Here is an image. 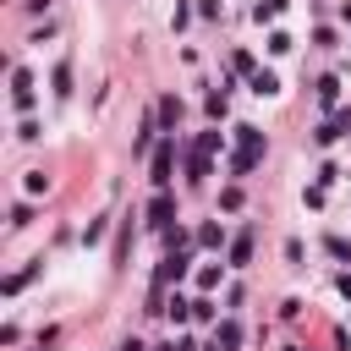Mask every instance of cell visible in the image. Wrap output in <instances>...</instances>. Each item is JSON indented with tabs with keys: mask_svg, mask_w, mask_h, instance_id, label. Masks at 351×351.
<instances>
[{
	"mask_svg": "<svg viewBox=\"0 0 351 351\" xmlns=\"http://www.w3.org/2000/svg\"><path fill=\"white\" fill-rule=\"evenodd\" d=\"M170 176V148H159V159H154V181H165Z\"/></svg>",
	"mask_w": 351,
	"mask_h": 351,
	"instance_id": "obj_2",
	"label": "cell"
},
{
	"mask_svg": "<svg viewBox=\"0 0 351 351\" xmlns=\"http://www.w3.org/2000/svg\"><path fill=\"white\" fill-rule=\"evenodd\" d=\"M340 291H346V296H351V274H346V280H340Z\"/></svg>",
	"mask_w": 351,
	"mask_h": 351,
	"instance_id": "obj_5",
	"label": "cell"
},
{
	"mask_svg": "<svg viewBox=\"0 0 351 351\" xmlns=\"http://www.w3.org/2000/svg\"><path fill=\"white\" fill-rule=\"evenodd\" d=\"M11 99H16L22 110L33 104V77H27V71H16V77H11Z\"/></svg>",
	"mask_w": 351,
	"mask_h": 351,
	"instance_id": "obj_1",
	"label": "cell"
},
{
	"mask_svg": "<svg viewBox=\"0 0 351 351\" xmlns=\"http://www.w3.org/2000/svg\"><path fill=\"white\" fill-rule=\"evenodd\" d=\"M148 214H154V225H165V219H170V197H154V208H148Z\"/></svg>",
	"mask_w": 351,
	"mask_h": 351,
	"instance_id": "obj_3",
	"label": "cell"
},
{
	"mask_svg": "<svg viewBox=\"0 0 351 351\" xmlns=\"http://www.w3.org/2000/svg\"><path fill=\"white\" fill-rule=\"evenodd\" d=\"M280 11H285V0H263L258 5V16H280Z\"/></svg>",
	"mask_w": 351,
	"mask_h": 351,
	"instance_id": "obj_4",
	"label": "cell"
}]
</instances>
